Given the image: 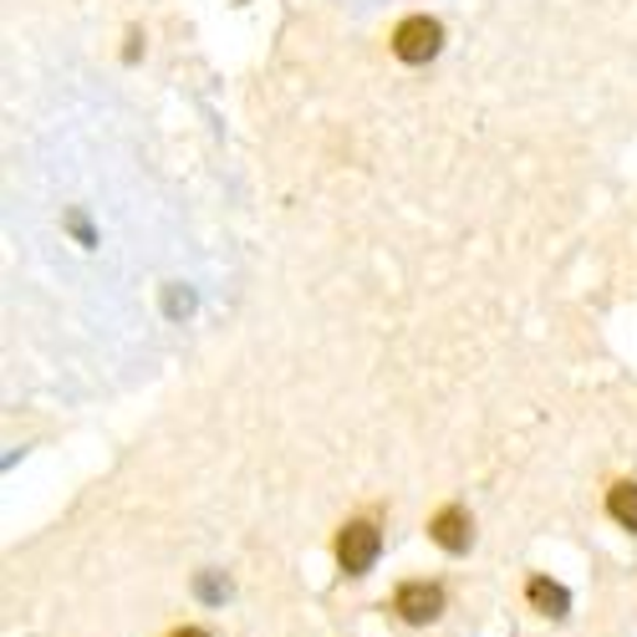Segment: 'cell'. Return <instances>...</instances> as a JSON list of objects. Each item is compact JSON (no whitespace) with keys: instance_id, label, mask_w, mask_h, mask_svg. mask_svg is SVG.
Wrapping results in <instances>:
<instances>
[{"instance_id":"cell-1","label":"cell","mask_w":637,"mask_h":637,"mask_svg":"<svg viewBox=\"0 0 637 637\" xmlns=\"http://www.w3.org/2000/svg\"><path fill=\"white\" fill-rule=\"evenodd\" d=\"M377 551H383V530H377L373 520H347V526L337 530V567H342L347 576H367Z\"/></svg>"},{"instance_id":"cell-9","label":"cell","mask_w":637,"mask_h":637,"mask_svg":"<svg viewBox=\"0 0 637 637\" xmlns=\"http://www.w3.org/2000/svg\"><path fill=\"white\" fill-rule=\"evenodd\" d=\"M67 224H72V235L83 240V245H92V230H87V220H83V215H67Z\"/></svg>"},{"instance_id":"cell-2","label":"cell","mask_w":637,"mask_h":637,"mask_svg":"<svg viewBox=\"0 0 637 637\" xmlns=\"http://www.w3.org/2000/svg\"><path fill=\"white\" fill-rule=\"evenodd\" d=\"M439 46H443V26L433 21V15H408V21H398V31H393V56L408 62V67L433 62Z\"/></svg>"},{"instance_id":"cell-5","label":"cell","mask_w":637,"mask_h":637,"mask_svg":"<svg viewBox=\"0 0 637 637\" xmlns=\"http://www.w3.org/2000/svg\"><path fill=\"white\" fill-rule=\"evenodd\" d=\"M526 596H530V607H536L540 617H551V623H561V617L571 612L567 586H556L551 576H530V582H526Z\"/></svg>"},{"instance_id":"cell-10","label":"cell","mask_w":637,"mask_h":637,"mask_svg":"<svg viewBox=\"0 0 637 637\" xmlns=\"http://www.w3.org/2000/svg\"><path fill=\"white\" fill-rule=\"evenodd\" d=\"M168 637H209L205 627H179V633H168Z\"/></svg>"},{"instance_id":"cell-6","label":"cell","mask_w":637,"mask_h":637,"mask_svg":"<svg viewBox=\"0 0 637 637\" xmlns=\"http://www.w3.org/2000/svg\"><path fill=\"white\" fill-rule=\"evenodd\" d=\"M607 515L623 530H637V485H633V480H623V485L607 490Z\"/></svg>"},{"instance_id":"cell-4","label":"cell","mask_w":637,"mask_h":637,"mask_svg":"<svg viewBox=\"0 0 637 637\" xmlns=\"http://www.w3.org/2000/svg\"><path fill=\"white\" fill-rule=\"evenodd\" d=\"M429 536L439 540L443 551H454V556H459V551H470V540H474V520H470L464 510H459V505H443V510L429 520Z\"/></svg>"},{"instance_id":"cell-3","label":"cell","mask_w":637,"mask_h":637,"mask_svg":"<svg viewBox=\"0 0 637 637\" xmlns=\"http://www.w3.org/2000/svg\"><path fill=\"white\" fill-rule=\"evenodd\" d=\"M393 612H398L408 627H424L443 612V592L433 582H403L398 592H393Z\"/></svg>"},{"instance_id":"cell-7","label":"cell","mask_w":637,"mask_h":637,"mask_svg":"<svg viewBox=\"0 0 637 637\" xmlns=\"http://www.w3.org/2000/svg\"><path fill=\"white\" fill-rule=\"evenodd\" d=\"M199 596H205V602H224V596H230V576H224V571H199Z\"/></svg>"},{"instance_id":"cell-8","label":"cell","mask_w":637,"mask_h":637,"mask_svg":"<svg viewBox=\"0 0 637 637\" xmlns=\"http://www.w3.org/2000/svg\"><path fill=\"white\" fill-rule=\"evenodd\" d=\"M189 306H195V296L179 292V286H168V317H189Z\"/></svg>"}]
</instances>
